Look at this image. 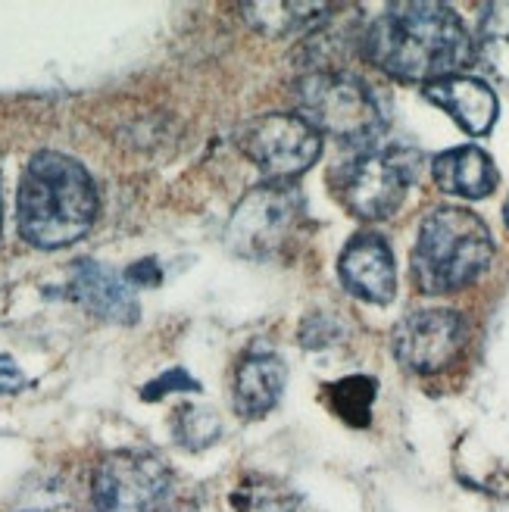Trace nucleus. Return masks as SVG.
<instances>
[{"mask_svg":"<svg viewBox=\"0 0 509 512\" xmlns=\"http://www.w3.org/2000/svg\"><path fill=\"white\" fill-rule=\"evenodd\" d=\"M372 66L400 82H441L475 57L463 19L444 4H394L363 35Z\"/></svg>","mask_w":509,"mask_h":512,"instance_id":"nucleus-1","label":"nucleus"},{"mask_svg":"<svg viewBox=\"0 0 509 512\" xmlns=\"http://www.w3.org/2000/svg\"><path fill=\"white\" fill-rule=\"evenodd\" d=\"M97 216V191L82 163L66 153L41 150L19 182V232L38 250H60L88 235Z\"/></svg>","mask_w":509,"mask_h":512,"instance_id":"nucleus-2","label":"nucleus"},{"mask_svg":"<svg viewBox=\"0 0 509 512\" xmlns=\"http://www.w3.org/2000/svg\"><path fill=\"white\" fill-rule=\"evenodd\" d=\"M491 228L460 207L431 210L413 247V278L425 294L460 291L491 266Z\"/></svg>","mask_w":509,"mask_h":512,"instance_id":"nucleus-3","label":"nucleus"},{"mask_svg":"<svg viewBox=\"0 0 509 512\" xmlns=\"http://www.w3.org/2000/svg\"><path fill=\"white\" fill-rule=\"evenodd\" d=\"M297 110L319 135L350 147H372L385 132V107L378 94L350 72H313L297 82Z\"/></svg>","mask_w":509,"mask_h":512,"instance_id":"nucleus-4","label":"nucleus"},{"mask_svg":"<svg viewBox=\"0 0 509 512\" xmlns=\"http://www.w3.org/2000/svg\"><path fill=\"white\" fill-rule=\"evenodd\" d=\"M419 153L403 144L363 147L341 169L338 197L360 219H388L419 178Z\"/></svg>","mask_w":509,"mask_h":512,"instance_id":"nucleus-5","label":"nucleus"},{"mask_svg":"<svg viewBox=\"0 0 509 512\" xmlns=\"http://www.w3.org/2000/svg\"><path fill=\"white\" fill-rule=\"evenodd\" d=\"M303 219V200L288 182L253 188L228 222V244L250 260H266L285 250Z\"/></svg>","mask_w":509,"mask_h":512,"instance_id":"nucleus-6","label":"nucleus"},{"mask_svg":"<svg viewBox=\"0 0 509 512\" xmlns=\"http://www.w3.org/2000/svg\"><path fill=\"white\" fill-rule=\"evenodd\" d=\"M172 488L169 466L154 453L116 450L100 459L91 484V512H157Z\"/></svg>","mask_w":509,"mask_h":512,"instance_id":"nucleus-7","label":"nucleus"},{"mask_svg":"<svg viewBox=\"0 0 509 512\" xmlns=\"http://www.w3.org/2000/svg\"><path fill=\"white\" fill-rule=\"evenodd\" d=\"M241 150L260 166L269 182H291L303 175L322 153V135L316 128L288 113L253 119L241 132Z\"/></svg>","mask_w":509,"mask_h":512,"instance_id":"nucleus-8","label":"nucleus"},{"mask_svg":"<svg viewBox=\"0 0 509 512\" xmlns=\"http://www.w3.org/2000/svg\"><path fill=\"white\" fill-rule=\"evenodd\" d=\"M391 344L410 372H441L466 347V319L453 310H419L397 322Z\"/></svg>","mask_w":509,"mask_h":512,"instance_id":"nucleus-9","label":"nucleus"},{"mask_svg":"<svg viewBox=\"0 0 509 512\" xmlns=\"http://www.w3.org/2000/svg\"><path fill=\"white\" fill-rule=\"evenodd\" d=\"M341 285L360 300L369 303H391L397 291L394 256L385 238L378 235H356L338 260Z\"/></svg>","mask_w":509,"mask_h":512,"instance_id":"nucleus-10","label":"nucleus"},{"mask_svg":"<svg viewBox=\"0 0 509 512\" xmlns=\"http://www.w3.org/2000/svg\"><path fill=\"white\" fill-rule=\"evenodd\" d=\"M69 297L104 322L132 325L141 316V306L135 300V291L129 288V281L94 260H79L72 266Z\"/></svg>","mask_w":509,"mask_h":512,"instance_id":"nucleus-11","label":"nucleus"},{"mask_svg":"<svg viewBox=\"0 0 509 512\" xmlns=\"http://www.w3.org/2000/svg\"><path fill=\"white\" fill-rule=\"evenodd\" d=\"M425 97L438 104L453 122L469 135H488L497 119V94L491 85L472 75H450V79L425 85Z\"/></svg>","mask_w":509,"mask_h":512,"instance_id":"nucleus-12","label":"nucleus"},{"mask_svg":"<svg viewBox=\"0 0 509 512\" xmlns=\"http://www.w3.org/2000/svg\"><path fill=\"white\" fill-rule=\"evenodd\" d=\"M288 369L272 350H250L235 372V409L244 419H260L278 403Z\"/></svg>","mask_w":509,"mask_h":512,"instance_id":"nucleus-13","label":"nucleus"},{"mask_svg":"<svg viewBox=\"0 0 509 512\" xmlns=\"http://www.w3.org/2000/svg\"><path fill=\"white\" fill-rule=\"evenodd\" d=\"M431 172H435V182L441 185V191L466 200H481L497 188V166L481 147L444 150L431 163Z\"/></svg>","mask_w":509,"mask_h":512,"instance_id":"nucleus-14","label":"nucleus"},{"mask_svg":"<svg viewBox=\"0 0 509 512\" xmlns=\"http://www.w3.org/2000/svg\"><path fill=\"white\" fill-rule=\"evenodd\" d=\"M478 50L494 79L509 91V0L491 4L481 13Z\"/></svg>","mask_w":509,"mask_h":512,"instance_id":"nucleus-15","label":"nucleus"},{"mask_svg":"<svg viewBox=\"0 0 509 512\" xmlns=\"http://www.w3.org/2000/svg\"><path fill=\"white\" fill-rule=\"evenodd\" d=\"M328 10H332L328 4H300V0H294V4H244L247 22L272 38L297 32L303 25H313Z\"/></svg>","mask_w":509,"mask_h":512,"instance_id":"nucleus-16","label":"nucleus"},{"mask_svg":"<svg viewBox=\"0 0 509 512\" xmlns=\"http://www.w3.org/2000/svg\"><path fill=\"white\" fill-rule=\"evenodd\" d=\"M175 434L185 447H207L219 438V416L210 413V409L185 406L182 413H178Z\"/></svg>","mask_w":509,"mask_h":512,"instance_id":"nucleus-17","label":"nucleus"},{"mask_svg":"<svg viewBox=\"0 0 509 512\" xmlns=\"http://www.w3.org/2000/svg\"><path fill=\"white\" fill-rule=\"evenodd\" d=\"M200 384L185 372V369H169V372H163L160 378H154L144 388V400H160V397H166V394H172V391H197Z\"/></svg>","mask_w":509,"mask_h":512,"instance_id":"nucleus-18","label":"nucleus"},{"mask_svg":"<svg viewBox=\"0 0 509 512\" xmlns=\"http://www.w3.org/2000/svg\"><path fill=\"white\" fill-rule=\"evenodd\" d=\"M22 384H25V378H22L19 366L10 360V356H0V394H13L22 388Z\"/></svg>","mask_w":509,"mask_h":512,"instance_id":"nucleus-19","label":"nucleus"},{"mask_svg":"<svg viewBox=\"0 0 509 512\" xmlns=\"http://www.w3.org/2000/svg\"><path fill=\"white\" fill-rule=\"evenodd\" d=\"M0 225H4V197H0Z\"/></svg>","mask_w":509,"mask_h":512,"instance_id":"nucleus-20","label":"nucleus"},{"mask_svg":"<svg viewBox=\"0 0 509 512\" xmlns=\"http://www.w3.org/2000/svg\"><path fill=\"white\" fill-rule=\"evenodd\" d=\"M503 216H506V225H509V200H506V207H503Z\"/></svg>","mask_w":509,"mask_h":512,"instance_id":"nucleus-21","label":"nucleus"}]
</instances>
